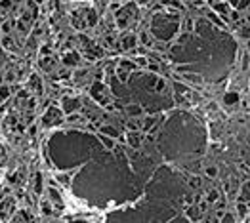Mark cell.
Listing matches in <instances>:
<instances>
[{"instance_id": "obj_32", "label": "cell", "mask_w": 250, "mask_h": 223, "mask_svg": "<svg viewBox=\"0 0 250 223\" xmlns=\"http://www.w3.org/2000/svg\"><path fill=\"white\" fill-rule=\"evenodd\" d=\"M42 208H44V214H50V212H52V208H50V204H48V202L42 204Z\"/></svg>"}, {"instance_id": "obj_19", "label": "cell", "mask_w": 250, "mask_h": 223, "mask_svg": "<svg viewBox=\"0 0 250 223\" xmlns=\"http://www.w3.org/2000/svg\"><path fill=\"white\" fill-rule=\"evenodd\" d=\"M214 8L218 10V14H222V15H225V14H227V6H225V4H216Z\"/></svg>"}, {"instance_id": "obj_29", "label": "cell", "mask_w": 250, "mask_h": 223, "mask_svg": "<svg viewBox=\"0 0 250 223\" xmlns=\"http://www.w3.org/2000/svg\"><path fill=\"white\" fill-rule=\"evenodd\" d=\"M128 128H130V130H138L139 126H138V122H136V120H132V122H128Z\"/></svg>"}, {"instance_id": "obj_30", "label": "cell", "mask_w": 250, "mask_h": 223, "mask_svg": "<svg viewBox=\"0 0 250 223\" xmlns=\"http://www.w3.org/2000/svg\"><path fill=\"white\" fill-rule=\"evenodd\" d=\"M219 219H222V221H235V218H233V215H222V218H219Z\"/></svg>"}, {"instance_id": "obj_35", "label": "cell", "mask_w": 250, "mask_h": 223, "mask_svg": "<svg viewBox=\"0 0 250 223\" xmlns=\"http://www.w3.org/2000/svg\"><path fill=\"white\" fill-rule=\"evenodd\" d=\"M239 17H241L239 11H231V19H239Z\"/></svg>"}, {"instance_id": "obj_36", "label": "cell", "mask_w": 250, "mask_h": 223, "mask_svg": "<svg viewBox=\"0 0 250 223\" xmlns=\"http://www.w3.org/2000/svg\"><path fill=\"white\" fill-rule=\"evenodd\" d=\"M193 200H195V198H193L191 195H185V202H187V204H191Z\"/></svg>"}, {"instance_id": "obj_25", "label": "cell", "mask_w": 250, "mask_h": 223, "mask_svg": "<svg viewBox=\"0 0 250 223\" xmlns=\"http://www.w3.org/2000/svg\"><path fill=\"white\" fill-rule=\"evenodd\" d=\"M2 44H4V48H14V44H11V38H10V37H4V38H2Z\"/></svg>"}, {"instance_id": "obj_37", "label": "cell", "mask_w": 250, "mask_h": 223, "mask_svg": "<svg viewBox=\"0 0 250 223\" xmlns=\"http://www.w3.org/2000/svg\"><path fill=\"white\" fill-rule=\"evenodd\" d=\"M27 107H29V109H33V107H34V99H29V101H27Z\"/></svg>"}, {"instance_id": "obj_17", "label": "cell", "mask_w": 250, "mask_h": 223, "mask_svg": "<svg viewBox=\"0 0 250 223\" xmlns=\"http://www.w3.org/2000/svg\"><path fill=\"white\" fill-rule=\"evenodd\" d=\"M189 185H191L193 189H199V187H200V179H199L197 176H193L191 179H189Z\"/></svg>"}, {"instance_id": "obj_24", "label": "cell", "mask_w": 250, "mask_h": 223, "mask_svg": "<svg viewBox=\"0 0 250 223\" xmlns=\"http://www.w3.org/2000/svg\"><path fill=\"white\" fill-rule=\"evenodd\" d=\"M197 208L200 210V212H206V210H208V200H200Z\"/></svg>"}, {"instance_id": "obj_21", "label": "cell", "mask_w": 250, "mask_h": 223, "mask_svg": "<svg viewBox=\"0 0 250 223\" xmlns=\"http://www.w3.org/2000/svg\"><path fill=\"white\" fill-rule=\"evenodd\" d=\"M88 25L90 27L96 25V14H94V11H88Z\"/></svg>"}, {"instance_id": "obj_15", "label": "cell", "mask_w": 250, "mask_h": 223, "mask_svg": "<svg viewBox=\"0 0 250 223\" xmlns=\"http://www.w3.org/2000/svg\"><path fill=\"white\" fill-rule=\"evenodd\" d=\"M231 4H233L235 8H246V6H248V0H231Z\"/></svg>"}, {"instance_id": "obj_22", "label": "cell", "mask_w": 250, "mask_h": 223, "mask_svg": "<svg viewBox=\"0 0 250 223\" xmlns=\"http://www.w3.org/2000/svg\"><path fill=\"white\" fill-rule=\"evenodd\" d=\"M216 174H218L216 166H210V168H206V176H210V177H216Z\"/></svg>"}, {"instance_id": "obj_31", "label": "cell", "mask_w": 250, "mask_h": 223, "mask_svg": "<svg viewBox=\"0 0 250 223\" xmlns=\"http://www.w3.org/2000/svg\"><path fill=\"white\" fill-rule=\"evenodd\" d=\"M57 179H59V181H61L63 185H69V177H67V176H59Z\"/></svg>"}, {"instance_id": "obj_1", "label": "cell", "mask_w": 250, "mask_h": 223, "mask_svg": "<svg viewBox=\"0 0 250 223\" xmlns=\"http://www.w3.org/2000/svg\"><path fill=\"white\" fill-rule=\"evenodd\" d=\"M59 122H61V113H59L56 107H50L48 113L44 114V124L52 126V124H59Z\"/></svg>"}, {"instance_id": "obj_18", "label": "cell", "mask_w": 250, "mask_h": 223, "mask_svg": "<svg viewBox=\"0 0 250 223\" xmlns=\"http://www.w3.org/2000/svg\"><path fill=\"white\" fill-rule=\"evenodd\" d=\"M10 95V88L8 86H0V99H6Z\"/></svg>"}, {"instance_id": "obj_16", "label": "cell", "mask_w": 250, "mask_h": 223, "mask_svg": "<svg viewBox=\"0 0 250 223\" xmlns=\"http://www.w3.org/2000/svg\"><path fill=\"white\" fill-rule=\"evenodd\" d=\"M99 139H101V143H103V145H105L107 149H113V147H115V143H113L111 139H109V137H103V135H99Z\"/></svg>"}, {"instance_id": "obj_39", "label": "cell", "mask_w": 250, "mask_h": 223, "mask_svg": "<svg viewBox=\"0 0 250 223\" xmlns=\"http://www.w3.org/2000/svg\"><path fill=\"white\" fill-rule=\"evenodd\" d=\"M0 82H2V76H0Z\"/></svg>"}, {"instance_id": "obj_11", "label": "cell", "mask_w": 250, "mask_h": 223, "mask_svg": "<svg viewBox=\"0 0 250 223\" xmlns=\"http://www.w3.org/2000/svg\"><path fill=\"white\" fill-rule=\"evenodd\" d=\"M248 198H250V195H248V183H245V187H242V195H241L239 200L241 202H248Z\"/></svg>"}, {"instance_id": "obj_20", "label": "cell", "mask_w": 250, "mask_h": 223, "mask_svg": "<svg viewBox=\"0 0 250 223\" xmlns=\"http://www.w3.org/2000/svg\"><path fill=\"white\" fill-rule=\"evenodd\" d=\"M31 84H33V86H34L36 90H40V88H42V84H40V80H38V76H36V75H33V78H31Z\"/></svg>"}, {"instance_id": "obj_7", "label": "cell", "mask_w": 250, "mask_h": 223, "mask_svg": "<svg viewBox=\"0 0 250 223\" xmlns=\"http://www.w3.org/2000/svg\"><path fill=\"white\" fill-rule=\"evenodd\" d=\"M239 101V94H225L223 95V103H227V105H233V103H237Z\"/></svg>"}, {"instance_id": "obj_4", "label": "cell", "mask_w": 250, "mask_h": 223, "mask_svg": "<svg viewBox=\"0 0 250 223\" xmlns=\"http://www.w3.org/2000/svg\"><path fill=\"white\" fill-rule=\"evenodd\" d=\"M92 95H94L97 101H103V99H105V97H103V86H101L99 82H96L94 86H92Z\"/></svg>"}, {"instance_id": "obj_38", "label": "cell", "mask_w": 250, "mask_h": 223, "mask_svg": "<svg viewBox=\"0 0 250 223\" xmlns=\"http://www.w3.org/2000/svg\"><path fill=\"white\" fill-rule=\"evenodd\" d=\"M2 31H4V33H8V31H10V23H4V27H2Z\"/></svg>"}, {"instance_id": "obj_8", "label": "cell", "mask_w": 250, "mask_h": 223, "mask_svg": "<svg viewBox=\"0 0 250 223\" xmlns=\"http://www.w3.org/2000/svg\"><path fill=\"white\" fill-rule=\"evenodd\" d=\"M65 63H67V65H76V63H78V56H76L75 52L67 53V56H65Z\"/></svg>"}, {"instance_id": "obj_28", "label": "cell", "mask_w": 250, "mask_h": 223, "mask_svg": "<svg viewBox=\"0 0 250 223\" xmlns=\"http://www.w3.org/2000/svg\"><path fill=\"white\" fill-rule=\"evenodd\" d=\"M50 196L54 198V200H57V202H59V193H57L56 189H54V187H52V189H50Z\"/></svg>"}, {"instance_id": "obj_3", "label": "cell", "mask_w": 250, "mask_h": 223, "mask_svg": "<svg viewBox=\"0 0 250 223\" xmlns=\"http://www.w3.org/2000/svg\"><path fill=\"white\" fill-rule=\"evenodd\" d=\"M136 42H138L136 34H128V37H124V40H122V50H132V48L136 46Z\"/></svg>"}, {"instance_id": "obj_13", "label": "cell", "mask_w": 250, "mask_h": 223, "mask_svg": "<svg viewBox=\"0 0 250 223\" xmlns=\"http://www.w3.org/2000/svg\"><path fill=\"white\" fill-rule=\"evenodd\" d=\"M218 198H219V193H218V191H210L208 195H206V200H208V202H216Z\"/></svg>"}, {"instance_id": "obj_9", "label": "cell", "mask_w": 250, "mask_h": 223, "mask_svg": "<svg viewBox=\"0 0 250 223\" xmlns=\"http://www.w3.org/2000/svg\"><path fill=\"white\" fill-rule=\"evenodd\" d=\"M99 134H109L111 137H117V135H119L117 130L111 128V126H101V128H99Z\"/></svg>"}, {"instance_id": "obj_34", "label": "cell", "mask_w": 250, "mask_h": 223, "mask_svg": "<svg viewBox=\"0 0 250 223\" xmlns=\"http://www.w3.org/2000/svg\"><path fill=\"white\" fill-rule=\"evenodd\" d=\"M189 80H193V82H199V76H195V75H185Z\"/></svg>"}, {"instance_id": "obj_14", "label": "cell", "mask_w": 250, "mask_h": 223, "mask_svg": "<svg viewBox=\"0 0 250 223\" xmlns=\"http://www.w3.org/2000/svg\"><path fill=\"white\" fill-rule=\"evenodd\" d=\"M126 111H128V114H134V116H136V114L141 113V107H138V105H130Z\"/></svg>"}, {"instance_id": "obj_33", "label": "cell", "mask_w": 250, "mask_h": 223, "mask_svg": "<svg viewBox=\"0 0 250 223\" xmlns=\"http://www.w3.org/2000/svg\"><path fill=\"white\" fill-rule=\"evenodd\" d=\"M208 15H210V19H212V21H216V23H218V25H222V21H219V19H218V17H216L214 14H208Z\"/></svg>"}, {"instance_id": "obj_12", "label": "cell", "mask_w": 250, "mask_h": 223, "mask_svg": "<svg viewBox=\"0 0 250 223\" xmlns=\"http://www.w3.org/2000/svg\"><path fill=\"white\" fill-rule=\"evenodd\" d=\"M139 40H141V44H145V46H151V44H153V42H151V37H149L147 33H141V34H139Z\"/></svg>"}, {"instance_id": "obj_26", "label": "cell", "mask_w": 250, "mask_h": 223, "mask_svg": "<svg viewBox=\"0 0 250 223\" xmlns=\"http://www.w3.org/2000/svg\"><path fill=\"white\" fill-rule=\"evenodd\" d=\"M119 78H120V80H128V71H126V69H120V71H119Z\"/></svg>"}, {"instance_id": "obj_5", "label": "cell", "mask_w": 250, "mask_h": 223, "mask_svg": "<svg viewBox=\"0 0 250 223\" xmlns=\"http://www.w3.org/2000/svg\"><path fill=\"white\" fill-rule=\"evenodd\" d=\"M128 143H130V145H132L134 149L141 145V137H139L138 132H134V134H128Z\"/></svg>"}, {"instance_id": "obj_2", "label": "cell", "mask_w": 250, "mask_h": 223, "mask_svg": "<svg viewBox=\"0 0 250 223\" xmlns=\"http://www.w3.org/2000/svg\"><path fill=\"white\" fill-rule=\"evenodd\" d=\"M78 107H80V103H78V99H76V97H63V109H65L67 113L76 111Z\"/></svg>"}, {"instance_id": "obj_6", "label": "cell", "mask_w": 250, "mask_h": 223, "mask_svg": "<svg viewBox=\"0 0 250 223\" xmlns=\"http://www.w3.org/2000/svg\"><path fill=\"white\" fill-rule=\"evenodd\" d=\"M200 214H203V212H200L197 206H189V208H187V215H189V219H195V221H197V219H200Z\"/></svg>"}, {"instance_id": "obj_27", "label": "cell", "mask_w": 250, "mask_h": 223, "mask_svg": "<svg viewBox=\"0 0 250 223\" xmlns=\"http://www.w3.org/2000/svg\"><path fill=\"white\" fill-rule=\"evenodd\" d=\"M176 92H178V94H187V90H185L183 84H178V82H176Z\"/></svg>"}, {"instance_id": "obj_10", "label": "cell", "mask_w": 250, "mask_h": 223, "mask_svg": "<svg viewBox=\"0 0 250 223\" xmlns=\"http://www.w3.org/2000/svg\"><path fill=\"white\" fill-rule=\"evenodd\" d=\"M34 179H36V181H34V193H38V195H40V191H42V176H40V174H36Z\"/></svg>"}, {"instance_id": "obj_23", "label": "cell", "mask_w": 250, "mask_h": 223, "mask_svg": "<svg viewBox=\"0 0 250 223\" xmlns=\"http://www.w3.org/2000/svg\"><path fill=\"white\" fill-rule=\"evenodd\" d=\"M153 124H155V118H145V122H143V130H149Z\"/></svg>"}]
</instances>
